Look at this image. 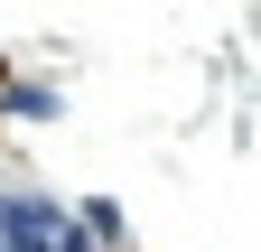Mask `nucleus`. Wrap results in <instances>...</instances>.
I'll list each match as a JSON object with an SVG mask.
<instances>
[{"instance_id":"obj_1","label":"nucleus","mask_w":261,"mask_h":252,"mask_svg":"<svg viewBox=\"0 0 261 252\" xmlns=\"http://www.w3.org/2000/svg\"><path fill=\"white\" fill-rule=\"evenodd\" d=\"M0 252H93L75 234V206L38 196V187H10L0 196Z\"/></svg>"},{"instance_id":"obj_2","label":"nucleus","mask_w":261,"mask_h":252,"mask_svg":"<svg viewBox=\"0 0 261 252\" xmlns=\"http://www.w3.org/2000/svg\"><path fill=\"white\" fill-rule=\"evenodd\" d=\"M0 112H10V121H56V112H65V93H56V84L10 75V84H0Z\"/></svg>"}]
</instances>
